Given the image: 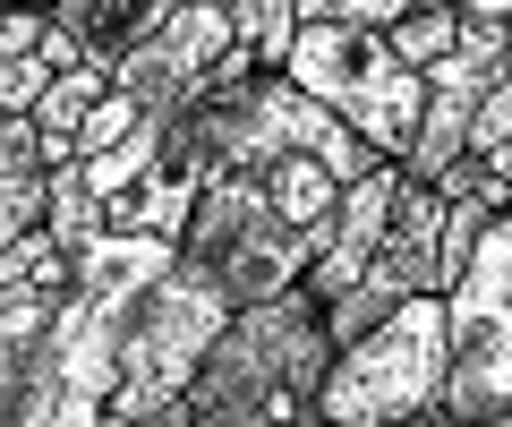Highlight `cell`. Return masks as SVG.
I'll list each match as a JSON object with an SVG mask.
<instances>
[{"label": "cell", "instance_id": "1", "mask_svg": "<svg viewBox=\"0 0 512 427\" xmlns=\"http://www.w3.org/2000/svg\"><path fill=\"white\" fill-rule=\"evenodd\" d=\"M180 265V240L163 231H120L111 223L94 248H77V274L60 291L52 334L26 359H0V410L9 427H103L111 393H120V351L128 325L146 308V291Z\"/></svg>", "mask_w": 512, "mask_h": 427}, {"label": "cell", "instance_id": "2", "mask_svg": "<svg viewBox=\"0 0 512 427\" xmlns=\"http://www.w3.org/2000/svg\"><path fill=\"white\" fill-rule=\"evenodd\" d=\"M333 325L325 299L308 282L274 299H248V308L222 325V342L205 351L197 385H188V419L197 427H265V419H316V393L333 368Z\"/></svg>", "mask_w": 512, "mask_h": 427}, {"label": "cell", "instance_id": "3", "mask_svg": "<svg viewBox=\"0 0 512 427\" xmlns=\"http://www.w3.org/2000/svg\"><path fill=\"white\" fill-rule=\"evenodd\" d=\"M231 316H239L231 282L180 248V265L146 291V308H137V325H128L120 393H111L103 427H188V385H197L205 351L222 342Z\"/></svg>", "mask_w": 512, "mask_h": 427}, {"label": "cell", "instance_id": "4", "mask_svg": "<svg viewBox=\"0 0 512 427\" xmlns=\"http://www.w3.org/2000/svg\"><path fill=\"white\" fill-rule=\"evenodd\" d=\"M444 385H453V316H444V291H419V299H402V308L384 316V325H367L359 342L333 351L316 419L427 427L444 410Z\"/></svg>", "mask_w": 512, "mask_h": 427}, {"label": "cell", "instance_id": "5", "mask_svg": "<svg viewBox=\"0 0 512 427\" xmlns=\"http://www.w3.org/2000/svg\"><path fill=\"white\" fill-rule=\"evenodd\" d=\"M282 69H291L316 103H333V112H342L376 154L410 163L419 120H427V69H410V60L393 52V35H384V26L299 18V43H291V60H282Z\"/></svg>", "mask_w": 512, "mask_h": 427}, {"label": "cell", "instance_id": "6", "mask_svg": "<svg viewBox=\"0 0 512 427\" xmlns=\"http://www.w3.org/2000/svg\"><path fill=\"white\" fill-rule=\"evenodd\" d=\"M444 316H453V385H444V410L427 427L504 419L512 410V214H495L487 240L470 248L461 282L444 291Z\"/></svg>", "mask_w": 512, "mask_h": 427}, {"label": "cell", "instance_id": "7", "mask_svg": "<svg viewBox=\"0 0 512 427\" xmlns=\"http://www.w3.org/2000/svg\"><path fill=\"white\" fill-rule=\"evenodd\" d=\"M180 248L231 282L239 308L291 291V282H308V265L325 257V240H308V231L274 205V188L256 180V171H222V180H205V205H197V223H188Z\"/></svg>", "mask_w": 512, "mask_h": 427}, {"label": "cell", "instance_id": "8", "mask_svg": "<svg viewBox=\"0 0 512 427\" xmlns=\"http://www.w3.org/2000/svg\"><path fill=\"white\" fill-rule=\"evenodd\" d=\"M470 18V9H461ZM512 69V26L504 18H470L461 43L427 69V120H419V146H410V180H444V171L470 154V120L487 103V86Z\"/></svg>", "mask_w": 512, "mask_h": 427}, {"label": "cell", "instance_id": "9", "mask_svg": "<svg viewBox=\"0 0 512 427\" xmlns=\"http://www.w3.org/2000/svg\"><path fill=\"white\" fill-rule=\"evenodd\" d=\"M231 43H248V35H239V18H231V0H188V9H171V18L137 43V52L111 60V86L137 94L146 112H180L188 94L222 69Z\"/></svg>", "mask_w": 512, "mask_h": 427}, {"label": "cell", "instance_id": "10", "mask_svg": "<svg viewBox=\"0 0 512 427\" xmlns=\"http://www.w3.org/2000/svg\"><path fill=\"white\" fill-rule=\"evenodd\" d=\"M402 180H410V163H393V154H376V163L350 180L342 214H333L325 257L308 265V291H316V299H342L350 282H359L367 265L384 257V240H393V214H402Z\"/></svg>", "mask_w": 512, "mask_h": 427}, {"label": "cell", "instance_id": "11", "mask_svg": "<svg viewBox=\"0 0 512 427\" xmlns=\"http://www.w3.org/2000/svg\"><path fill=\"white\" fill-rule=\"evenodd\" d=\"M171 9H188V0H52V60L60 69H69V60H103L111 69V60L137 52Z\"/></svg>", "mask_w": 512, "mask_h": 427}, {"label": "cell", "instance_id": "12", "mask_svg": "<svg viewBox=\"0 0 512 427\" xmlns=\"http://www.w3.org/2000/svg\"><path fill=\"white\" fill-rule=\"evenodd\" d=\"M52 77H60L52 9L43 0H9V18H0V112H35Z\"/></svg>", "mask_w": 512, "mask_h": 427}, {"label": "cell", "instance_id": "13", "mask_svg": "<svg viewBox=\"0 0 512 427\" xmlns=\"http://www.w3.org/2000/svg\"><path fill=\"white\" fill-rule=\"evenodd\" d=\"M197 205H205V171L163 163V171H146V180L128 188V197H111V223H120V231H163V240H188Z\"/></svg>", "mask_w": 512, "mask_h": 427}, {"label": "cell", "instance_id": "14", "mask_svg": "<svg viewBox=\"0 0 512 427\" xmlns=\"http://www.w3.org/2000/svg\"><path fill=\"white\" fill-rule=\"evenodd\" d=\"M69 274H77V248L60 240L52 223L9 231V240H0V291H9V282H35V291H69Z\"/></svg>", "mask_w": 512, "mask_h": 427}, {"label": "cell", "instance_id": "15", "mask_svg": "<svg viewBox=\"0 0 512 427\" xmlns=\"http://www.w3.org/2000/svg\"><path fill=\"white\" fill-rule=\"evenodd\" d=\"M103 94H111V69H103V60H69V69H60L52 86H43L35 120H43L52 137H77V129L94 120V103H103Z\"/></svg>", "mask_w": 512, "mask_h": 427}, {"label": "cell", "instance_id": "16", "mask_svg": "<svg viewBox=\"0 0 512 427\" xmlns=\"http://www.w3.org/2000/svg\"><path fill=\"white\" fill-rule=\"evenodd\" d=\"M461 26H470V18H461V0H419V9L393 18L384 35H393V52H402L410 69H436V60L461 43Z\"/></svg>", "mask_w": 512, "mask_h": 427}, {"label": "cell", "instance_id": "17", "mask_svg": "<svg viewBox=\"0 0 512 427\" xmlns=\"http://www.w3.org/2000/svg\"><path fill=\"white\" fill-rule=\"evenodd\" d=\"M495 146H512V69L487 86V103L470 120V154H495Z\"/></svg>", "mask_w": 512, "mask_h": 427}, {"label": "cell", "instance_id": "18", "mask_svg": "<svg viewBox=\"0 0 512 427\" xmlns=\"http://www.w3.org/2000/svg\"><path fill=\"white\" fill-rule=\"evenodd\" d=\"M419 0H299V18H350V26H393Z\"/></svg>", "mask_w": 512, "mask_h": 427}, {"label": "cell", "instance_id": "19", "mask_svg": "<svg viewBox=\"0 0 512 427\" xmlns=\"http://www.w3.org/2000/svg\"><path fill=\"white\" fill-rule=\"evenodd\" d=\"M461 9H470V18H504V26H512V0H461Z\"/></svg>", "mask_w": 512, "mask_h": 427}, {"label": "cell", "instance_id": "20", "mask_svg": "<svg viewBox=\"0 0 512 427\" xmlns=\"http://www.w3.org/2000/svg\"><path fill=\"white\" fill-rule=\"evenodd\" d=\"M504 427H512V410H504Z\"/></svg>", "mask_w": 512, "mask_h": 427}, {"label": "cell", "instance_id": "21", "mask_svg": "<svg viewBox=\"0 0 512 427\" xmlns=\"http://www.w3.org/2000/svg\"><path fill=\"white\" fill-rule=\"evenodd\" d=\"M43 9H52V0H43Z\"/></svg>", "mask_w": 512, "mask_h": 427}]
</instances>
